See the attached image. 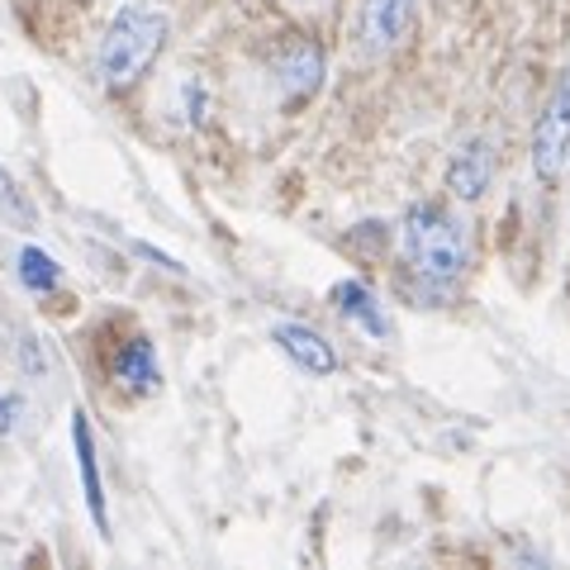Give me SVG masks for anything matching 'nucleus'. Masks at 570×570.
Returning a JSON list of instances; mask_svg holds the SVG:
<instances>
[{"label": "nucleus", "mask_w": 570, "mask_h": 570, "mask_svg": "<svg viewBox=\"0 0 570 570\" xmlns=\"http://www.w3.org/2000/svg\"><path fill=\"white\" fill-rule=\"evenodd\" d=\"M333 305H337L343 318H352L356 328H366L371 337H390V318L381 309V299L371 295L362 281H337L333 285Z\"/></svg>", "instance_id": "1a4fd4ad"}, {"label": "nucleus", "mask_w": 570, "mask_h": 570, "mask_svg": "<svg viewBox=\"0 0 570 570\" xmlns=\"http://www.w3.org/2000/svg\"><path fill=\"white\" fill-rule=\"evenodd\" d=\"M532 171H538V181H547V186H557L570 171V62L561 67V77L551 81L542 115L532 124Z\"/></svg>", "instance_id": "7ed1b4c3"}, {"label": "nucleus", "mask_w": 570, "mask_h": 570, "mask_svg": "<svg viewBox=\"0 0 570 570\" xmlns=\"http://www.w3.org/2000/svg\"><path fill=\"white\" fill-rule=\"evenodd\" d=\"M494 181V142L490 138H466L448 163V190L456 200H480Z\"/></svg>", "instance_id": "423d86ee"}, {"label": "nucleus", "mask_w": 570, "mask_h": 570, "mask_svg": "<svg viewBox=\"0 0 570 570\" xmlns=\"http://www.w3.org/2000/svg\"><path fill=\"white\" fill-rule=\"evenodd\" d=\"M20 356H24V371H29V376H43V371H48V362L39 356V337H33V333L20 337Z\"/></svg>", "instance_id": "4468645a"}, {"label": "nucleus", "mask_w": 570, "mask_h": 570, "mask_svg": "<svg viewBox=\"0 0 570 570\" xmlns=\"http://www.w3.org/2000/svg\"><path fill=\"white\" fill-rule=\"evenodd\" d=\"M295 6H299V0H295Z\"/></svg>", "instance_id": "2eb2a0df"}, {"label": "nucleus", "mask_w": 570, "mask_h": 570, "mask_svg": "<svg viewBox=\"0 0 570 570\" xmlns=\"http://www.w3.org/2000/svg\"><path fill=\"white\" fill-rule=\"evenodd\" d=\"M167 33H171V20L167 10L157 6H124L110 24L100 33V48H96V71H100V86L110 91H129V86L148 71L167 48Z\"/></svg>", "instance_id": "f03ea898"}, {"label": "nucleus", "mask_w": 570, "mask_h": 570, "mask_svg": "<svg viewBox=\"0 0 570 570\" xmlns=\"http://www.w3.org/2000/svg\"><path fill=\"white\" fill-rule=\"evenodd\" d=\"M272 343L291 356L299 371H309V376H333L337 371V352L324 333H314L309 324H276L272 328Z\"/></svg>", "instance_id": "6e6552de"}, {"label": "nucleus", "mask_w": 570, "mask_h": 570, "mask_svg": "<svg viewBox=\"0 0 570 570\" xmlns=\"http://www.w3.org/2000/svg\"><path fill=\"white\" fill-rule=\"evenodd\" d=\"M20 419H24V395H0V438H10L14 428H20Z\"/></svg>", "instance_id": "ddd939ff"}, {"label": "nucleus", "mask_w": 570, "mask_h": 570, "mask_svg": "<svg viewBox=\"0 0 570 570\" xmlns=\"http://www.w3.org/2000/svg\"><path fill=\"white\" fill-rule=\"evenodd\" d=\"M115 376L134 390V395H148V390H157V381H163V371H157V352L148 337H134L129 347L119 352L115 362Z\"/></svg>", "instance_id": "9d476101"}, {"label": "nucleus", "mask_w": 570, "mask_h": 570, "mask_svg": "<svg viewBox=\"0 0 570 570\" xmlns=\"http://www.w3.org/2000/svg\"><path fill=\"white\" fill-rule=\"evenodd\" d=\"M71 448H77V471H81V494H86V509L100 528V538H110V509H105V485H100V461H96V433H91V419L71 414Z\"/></svg>", "instance_id": "0eeeda50"}, {"label": "nucleus", "mask_w": 570, "mask_h": 570, "mask_svg": "<svg viewBox=\"0 0 570 570\" xmlns=\"http://www.w3.org/2000/svg\"><path fill=\"white\" fill-rule=\"evenodd\" d=\"M14 272H20V285H24V291H33V295H52L62 285L58 257L43 253L39 243H24L20 247V266H14Z\"/></svg>", "instance_id": "9b49d317"}, {"label": "nucleus", "mask_w": 570, "mask_h": 570, "mask_svg": "<svg viewBox=\"0 0 570 570\" xmlns=\"http://www.w3.org/2000/svg\"><path fill=\"white\" fill-rule=\"evenodd\" d=\"M419 0H362V43L366 52H395L414 29Z\"/></svg>", "instance_id": "39448f33"}, {"label": "nucleus", "mask_w": 570, "mask_h": 570, "mask_svg": "<svg viewBox=\"0 0 570 570\" xmlns=\"http://www.w3.org/2000/svg\"><path fill=\"white\" fill-rule=\"evenodd\" d=\"M400 253L409 262V272H414L423 285L448 291V285H456L471 266L466 224H461L448 205H433V200L414 205L400 224Z\"/></svg>", "instance_id": "f257e3e1"}, {"label": "nucleus", "mask_w": 570, "mask_h": 570, "mask_svg": "<svg viewBox=\"0 0 570 570\" xmlns=\"http://www.w3.org/2000/svg\"><path fill=\"white\" fill-rule=\"evenodd\" d=\"M272 71H276L285 100H309L324 86V48L309 33H285V43L272 58Z\"/></svg>", "instance_id": "20e7f679"}, {"label": "nucleus", "mask_w": 570, "mask_h": 570, "mask_svg": "<svg viewBox=\"0 0 570 570\" xmlns=\"http://www.w3.org/2000/svg\"><path fill=\"white\" fill-rule=\"evenodd\" d=\"M0 219H6L10 228H33V205L24 200L20 181L0 167Z\"/></svg>", "instance_id": "f8f14e48"}]
</instances>
